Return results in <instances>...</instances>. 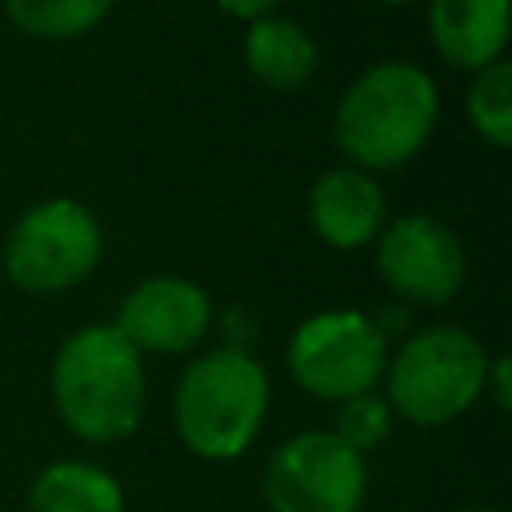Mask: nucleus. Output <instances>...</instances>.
Returning a JSON list of instances; mask_svg holds the SVG:
<instances>
[{
	"label": "nucleus",
	"mask_w": 512,
	"mask_h": 512,
	"mask_svg": "<svg viewBox=\"0 0 512 512\" xmlns=\"http://www.w3.org/2000/svg\"><path fill=\"white\" fill-rule=\"evenodd\" d=\"M48 396L60 424L84 444L128 440L148 412L144 356L116 324H84L60 340L48 372Z\"/></svg>",
	"instance_id": "f257e3e1"
},
{
	"label": "nucleus",
	"mask_w": 512,
	"mask_h": 512,
	"mask_svg": "<svg viewBox=\"0 0 512 512\" xmlns=\"http://www.w3.org/2000/svg\"><path fill=\"white\" fill-rule=\"evenodd\" d=\"M440 120V88L412 60L368 64L336 100L332 136L352 168L372 176L416 160Z\"/></svg>",
	"instance_id": "f03ea898"
},
{
	"label": "nucleus",
	"mask_w": 512,
	"mask_h": 512,
	"mask_svg": "<svg viewBox=\"0 0 512 512\" xmlns=\"http://www.w3.org/2000/svg\"><path fill=\"white\" fill-rule=\"evenodd\" d=\"M272 404L268 368L244 348L196 356L172 388V428L200 460H236L260 436Z\"/></svg>",
	"instance_id": "7ed1b4c3"
},
{
	"label": "nucleus",
	"mask_w": 512,
	"mask_h": 512,
	"mask_svg": "<svg viewBox=\"0 0 512 512\" xmlns=\"http://www.w3.org/2000/svg\"><path fill=\"white\" fill-rule=\"evenodd\" d=\"M488 348L460 324H428L412 332L384 364V400L392 416L416 428H440L484 396Z\"/></svg>",
	"instance_id": "20e7f679"
},
{
	"label": "nucleus",
	"mask_w": 512,
	"mask_h": 512,
	"mask_svg": "<svg viewBox=\"0 0 512 512\" xmlns=\"http://www.w3.org/2000/svg\"><path fill=\"white\" fill-rule=\"evenodd\" d=\"M104 256L96 212L72 196H48L16 216L4 236L0 264L28 296H56L84 284Z\"/></svg>",
	"instance_id": "39448f33"
},
{
	"label": "nucleus",
	"mask_w": 512,
	"mask_h": 512,
	"mask_svg": "<svg viewBox=\"0 0 512 512\" xmlns=\"http://www.w3.org/2000/svg\"><path fill=\"white\" fill-rule=\"evenodd\" d=\"M284 360L300 392L340 404L380 384L388 364V332L360 308H328L296 324Z\"/></svg>",
	"instance_id": "423d86ee"
},
{
	"label": "nucleus",
	"mask_w": 512,
	"mask_h": 512,
	"mask_svg": "<svg viewBox=\"0 0 512 512\" xmlns=\"http://www.w3.org/2000/svg\"><path fill=\"white\" fill-rule=\"evenodd\" d=\"M260 488L268 512H360L368 464L336 432L304 428L272 448Z\"/></svg>",
	"instance_id": "0eeeda50"
},
{
	"label": "nucleus",
	"mask_w": 512,
	"mask_h": 512,
	"mask_svg": "<svg viewBox=\"0 0 512 512\" xmlns=\"http://www.w3.org/2000/svg\"><path fill=\"white\" fill-rule=\"evenodd\" d=\"M376 252V276L380 284L416 308H440L448 304L468 276V256L460 236L428 216V212H412V216H396L380 228V236L372 240Z\"/></svg>",
	"instance_id": "6e6552de"
},
{
	"label": "nucleus",
	"mask_w": 512,
	"mask_h": 512,
	"mask_svg": "<svg viewBox=\"0 0 512 512\" xmlns=\"http://www.w3.org/2000/svg\"><path fill=\"white\" fill-rule=\"evenodd\" d=\"M116 332L144 356H184L192 352L212 328V300L208 292L176 272H156L136 280L112 316Z\"/></svg>",
	"instance_id": "1a4fd4ad"
},
{
	"label": "nucleus",
	"mask_w": 512,
	"mask_h": 512,
	"mask_svg": "<svg viewBox=\"0 0 512 512\" xmlns=\"http://www.w3.org/2000/svg\"><path fill=\"white\" fill-rule=\"evenodd\" d=\"M308 224L316 240L336 252L368 248L388 224V192L380 176L352 164L320 172L308 188Z\"/></svg>",
	"instance_id": "9d476101"
},
{
	"label": "nucleus",
	"mask_w": 512,
	"mask_h": 512,
	"mask_svg": "<svg viewBox=\"0 0 512 512\" xmlns=\"http://www.w3.org/2000/svg\"><path fill=\"white\" fill-rule=\"evenodd\" d=\"M508 28V0H428V40L436 56L460 72H480L504 60Z\"/></svg>",
	"instance_id": "9b49d317"
},
{
	"label": "nucleus",
	"mask_w": 512,
	"mask_h": 512,
	"mask_svg": "<svg viewBox=\"0 0 512 512\" xmlns=\"http://www.w3.org/2000/svg\"><path fill=\"white\" fill-rule=\"evenodd\" d=\"M244 68L256 84L272 92H296L316 76L320 48L312 32L280 12L244 24Z\"/></svg>",
	"instance_id": "f8f14e48"
},
{
	"label": "nucleus",
	"mask_w": 512,
	"mask_h": 512,
	"mask_svg": "<svg viewBox=\"0 0 512 512\" xmlns=\"http://www.w3.org/2000/svg\"><path fill=\"white\" fill-rule=\"evenodd\" d=\"M24 512H124V484L92 460H52L32 476Z\"/></svg>",
	"instance_id": "ddd939ff"
},
{
	"label": "nucleus",
	"mask_w": 512,
	"mask_h": 512,
	"mask_svg": "<svg viewBox=\"0 0 512 512\" xmlns=\"http://www.w3.org/2000/svg\"><path fill=\"white\" fill-rule=\"evenodd\" d=\"M116 0H4V16L32 40H72L108 20Z\"/></svg>",
	"instance_id": "4468645a"
},
{
	"label": "nucleus",
	"mask_w": 512,
	"mask_h": 512,
	"mask_svg": "<svg viewBox=\"0 0 512 512\" xmlns=\"http://www.w3.org/2000/svg\"><path fill=\"white\" fill-rule=\"evenodd\" d=\"M464 116L480 140L492 148L512 144V64L496 60L480 72H472L464 92Z\"/></svg>",
	"instance_id": "2eb2a0df"
},
{
	"label": "nucleus",
	"mask_w": 512,
	"mask_h": 512,
	"mask_svg": "<svg viewBox=\"0 0 512 512\" xmlns=\"http://www.w3.org/2000/svg\"><path fill=\"white\" fill-rule=\"evenodd\" d=\"M392 420H396V416H392L388 400L372 388V392H360V396H348V400L336 404V428H332V432L364 456V452H372L376 444L388 440Z\"/></svg>",
	"instance_id": "dca6fc26"
},
{
	"label": "nucleus",
	"mask_w": 512,
	"mask_h": 512,
	"mask_svg": "<svg viewBox=\"0 0 512 512\" xmlns=\"http://www.w3.org/2000/svg\"><path fill=\"white\" fill-rule=\"evenodd\" d=\"M484 396H492V404H496L500 412L512 408V360H508V356H492V360H488Z\"/></svg>",
	"instance_id": "f3484780"
},
{
	"label": "nucleus",
	"mask_w": 512,
	"mask_h": 512,
	"mask_svg": "<svg viewBox=\"0 0 512 512\" xmlns=\"http://www.w3.org/2000/svg\"><path fill=\"white\" fill-rule=\"evenodd\" d=\"M216 8L224 16H236V20H260V16H272L280 8V0H216Z\"/></svg>",
	"instance_id": "a211bd4d"
},
{
	"label": "nucleus",
	"mask_w": 512,
	"mask_h": 512,
	"mask_svg": "<svg viewBox=\"0 0 512 512\" xmlns=\"http://www.w3.org/2000/svg\"><path fill=\"white\" fill-rule=\"evenodd\" d=\"M380 4H392V8H400V4H416V0H380Z\"/></svg>",
	"instance_id": "6ab92c4d"
},
{
	"label": "nucleus",
	"mask_w": 512,
	"mask_h": 512,
	"mask_svg": "<svg viewBox=\"0 0 512 512\" xmlns=\"http://www.w3.org/2000/svg\"><path fill=\"white\" fill-rule=\"evenodd\" d=\"M464 512H496V508H464Z\"/></svg>",
	"instance_id": "aec40b11"
}]
</instances>
